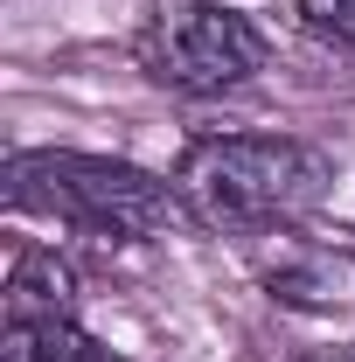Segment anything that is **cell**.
Wrapping results in <instances>:
<instances>
[{
  "instance_id": "obj_4",
  "label": "cell",
  "mask_w": 355,
  "mask_h": 362,
  "mask_svg": "<svg viewBox=\"0 0 355 362\" xmlns=\"http://www.w3.org/2000/svg\"><path fill=\"white\" fill-rule=\"evenodd\" d=\"M77 314V265L56 244H28L7 272V320H70Z\"/></svg>"
},
{
  "instance_id": "obj_1",
  "label": "cell",
  "mask_w": 355,
  "mask_h": 362,
  "mask_svg": "<svg viewBox=\"0 0 355 362\" xmlns=\"http://www.w3.org/2000/svg\"><path fill=\"white\" fill-rule=\"evenodd\" d=\"M327 153L286 133H216L188 139L175 168V188L188 216L223 237H258V230H293L327 202Z\"/></svg>"
},
{
  "instance_id": "obj_3",
  "label": "cell",
  "mask_w": 355,
  "mask_h": 362,
  "mask_svg": "<svg viewBox=\"0 0 355 362\" xmlns=\"http://www.w3.org/2000/svg\"><path fill=\"white\" fill-rule=\"evenodd\" d=\"M133 56L161 90L216 98L265 70V28L223 0H153L133 28Z\"/></svg>"
},
{
  "instance_id": "obj_2",
  "label": "cell",
  "mask_w": 355,
  "mask_h": 362,
  "mask_svg": "<svg viewBox=\"0 0 355 362\" xmlns=\"http://www.w3.org/2000/svg\"><path fill=\"white\" fill-rule=\"evenodd\" d=\"M0 195L28 216H56V223L98 230V237H139V244L195 223L175 181L146 175L133 160H112V153H77V146L7 153Z\"/></svg>"
},
{
  "instance_id": "obj_8",
  "label": "cell",
  "mask_w": 355,
  "mask_h": 362,
  "mask_svg": "<svg viewBox=\"0 0 355 362\" xmlns=\"http://www.w3.org/2000/svg\"><path fill=\"white\" fill-rule=\"evenodd\" d=\"M327 251H334V258H355V223H342V230H327Z\"/></svg>"
},
{
  "instance_id": "obj_5",
  "label": "cell",
  "mask_w": 355,
  "mask_h": 362,
  "mask_svg": "<svg viewBox=\"0 0 355 362\" xmlns=\"http://www.w3.org/2000/svg\"><path fill=\"white\" fill-rule=\"evenodd\" d=\"M0 362H119V356L70 314V320H7Z\"/></svg>"
},
{
  "instance_id": "obj_6",
  "label": "cell",
  "mask_w": 355,
  "mask_h": 362,
  "mask_svg": "<svg viewBox=\"0 0 355 362\" xmlns=\"http://www.w3.org/2000/svg\"><path fill=\"white\" fill-rule=\"evenodd\" d=\"M265 286H272V300H286V307H334V300H349V293H334L342 272H334L327 237L320 244H293L279 265H265Z\"/></svg>"
},
{
  "instance_id": "obj_7",
  "label": "cell",
  "mask_w": 355,
  "mask_h": 362,
  "mask_svg": "<svg viewBox=\"0 0 355 362\" xmlns=\"http://www.w3.org/2000/svg\"><path fill=\"white\" fill-rule=\"evenodd\" d=\"M300 21H307V35L334 49H355V0H300Z\"/></svg>"
},
{
  "instance_id": "obj_9",
  "label": "cell",
  "mask_w": 355,
  "mask_h": 362,
  "mask_svg": "<svg viewBox=\"0 0 355 362\" xmlns=\"http://www.w3.org/2000/svg\"><path fill=\"white\" fill-rule=\"evenodd\" d=\"M300 362H355V341H342V349H320V356H300Z\"/></svg>"
}]
</instances>
